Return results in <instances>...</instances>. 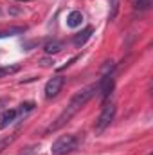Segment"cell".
<instances>
[{"mask_svg": "<svg viewBox=\"0 0 153 155\" xmlns=\"http://www.w3.org/2000/svg\"><path fill=\"white\" fill-rule=\"evenodd\" d=\"M99 88V83H96V85H88V87H85V88H81L79 92L74 94V97L70 99V103L67 105V108L60 114V116L56 117V121L47 128V132H56V130H60L61 126H65L72 117L76 116L77 112L94 97V94H96V90Z\"/></svg>", "mask_w": 153, "mask_h": 155, "instance_id": "cell-1", "label": "cell"}, {"mask_svg": "<svg viewBox=\"0 0 153 155\" xmlns=\"http://www.w3.org/2000/svg\"><path fill=\"white\" fill-rule=\"evenodd\" d=\"M76 146H77V141L74 135H61V137H58L52 143L50 153L52 155H67V153H70L72 150H76Z\"/></svg>", "mask_w": 153, "mask_h": 155, "instance_id": "cell-2", "label": "cell"}, {"mask_svg": "<svg viewBox=\"0 0 153 155\" xmlns=\"http://www.w3.org/2000/svg\"><path fill=\"white\" fill-rule=\"evenodd\" d=\"M114 117H115V105L110 103V105H106V107L103 108V112L97 117V121H96V130H97V132H103L105 128H108L110 123L114 121Z\"/></svg>", "mask_w": 153, "mask_h": 155, "instance_id": "cell-3", "label": "cell"}, {"mask_svg": "<svg viewBox=\"0 0 153 155\" xmlns=\"http://www.w3.org/2000/svg\"><path fill=\"white\" fill-rule=\"evenodd\" d=\"M63 83H65V78H63V76L50 78V79L47 81V85H45V97H47V99H50V97L58 96V92L61 90Z\"/></svg>", "mask_w": 153, "mask_h": 155, "instance_id": "cell-4", "label": "cell"}, {"mask_svg": "<svg viewBox=\"0 0 153 155\" xmlns=\"http://www.w3.org/2000/svg\"><path fill=\"white\" fill-rule=\"evenodd\" d=\"M99 92H101V96L103 97H106L112 90H114V78L110 76V74H105L103 79L99 81V88H97Z\"/></svg>", "mask_w": 153, "mask_h": 155, "instance_id": "cell-5", "label": "cell"}, {"mask_svg": "<svg viewBox=\"0 0 153 155\" xmlns=\"http://www.w3.org/2000/svg\"><path fill=\"white\" fill-rule=\"evenodd\" d=\"M92 33H94V31H92V27H85L81 33H77L76 36H74V40H72V41H74V45H76V47L85 45V43H86V40L92 36Z\"/></svg>", "mask_w": 153, "mask_h": 155, "instance_id": "cell-6", "label": "cell"}, {"mask_svg": "<svg viewBox=\"0 0 153 155\" xmlns=\"http://www.w3.org/2000/svg\"><path fill=\"white\" fill-rule=\"evenodd\" d=\"M81 24H83V15H81V11H70L69 16H67V25L72 27V29H76Z\"/></svg>", "mask_w": 153, "mask_h": 155, "instance_id": "cell-7", "label": "cell"}, {"mask_svg": "<svg viewBox=\"0 0 153 155\" xmlns=\"http://www.w3.org/2000/svg\"><path fill=\"white\" fill-rule=\"evenodd\" d=\"M16 116H18L16 110H5V112L0 116V130H4L5 126H9V124L16 119Z\"/></svg>", "mask_w": 153, "mask_h": 155, "instance_id": "cell-8", "label": "cell"}, {"mask_svg": "<svg viewBox=\"0 0 153 155\" xmlns=\"http://www.w3.org/2000/svg\"><path fill=\"white\" fill-rule=\"evenodd\" d=\"M43 49H45L47 54H56V52H60V51L63 49V45H61V41H58V40H50V41L45 43Z\"/></svg>", "mask_w": 153, "mask_h": 155, "instance_id": "cell-9", "label": "cell"}, {"mask_svg": "<svg viewBox=\"0 0 153 155\" xmlns=\"http://www.w3.org/2000/svg\"><path fill=\"white\" fill-rule=\"evenodd\" d=\"M22 33H25V27H9V29L0 31V38H9V36H16Z\"/></svg>", "mask_w": 153, "mask_h": 155, "instance_id": "cell-10", "label": "cell"}, {"mask_svg": "<svg viewBox=\"0 0 153 155\" xmlns=\"http://www.w3.org/2000/svg\"><path fill=\"white\" fill-rule=\"evenodd\" d=\"M18 71H20V65H5V67H0V78L11 76V74H15Z\"/></svg>", "mask_w": 153, "mask_h": 155, "instance_id": "cell-11", "label": "cell"}, {"mask_svg": "<svg viewBox=\"0 0 153 155\" xmlns=\"http://www.w3.org/2000/svg\"><path fill=\"white\" fill-rule=\"evenodd\" d=\"M31 110H34V103H33V101H25V103L20 105V108H18L16 112H18V116H24V114H27V112H31Z\"/></svg>", "mask_w": 153, "mask_h": 155, "instance_id": "cell-12", "label": "cell"}, {"mask_svg": "<svg viewBox=\"0 0 153 155\" xmlns=\"http://www.w3.org/2000/svg\"><path fill=\"white\" fill-rule=\"evenodd\" d=\"M130 2L135 9H148L151 4V0H130Z\"/></svg>", "mask_w": 153, "mask_h": 155, "instance_id": "cell-13", "label": "cell"}, {"mask_svg": "<svg viewBox=\"0 0 153 155\" xmlns=\"http://www.w3.org/2000/svg\"><path fill=\"white\" fill-rule=\"evenodd\" d=\"M119 11V0H110V20H114Z\"/></svg>", "mask_w": 153, "mask_h": 155, "instance_id": "cell-14", "label": "cell"}, {"mask_svg": "<svg viewBox=\"0 0 153 155\" xmlns=\"http://www.w3.org/2000/svg\"><path fill=\"white\" fill-rule=\"evenodd\" d=\"M36 150H38V146H31V148H27L25 153H22V155H34L36 153Z\"/></svg>", "mask_w": 153, "mask_h": 155, "instance_id": "cell-15", "label": "cell"}, {"mask_svg": "<svg viewBox=\"0 0 153 155\" xmlns=\"http://www.w3.org/2000/svg\"><path fill=\"white\" fill-rule=\"evenodd\" d=\"M9 143H11V139H2V141H0V152H2V150H4Z\"/></svg>", "mask_w": 153, "mask_h": 155, "instance_id": "cell-16", "label": "cell"}, {"mask_svg": "<svg viewBox=\"0 0 153 155\" xmlns=\"http://www.w3.org/2000/svg\"><path fill=\"white\" fill-rule=\"evenodd\" d=\"M40 63H41V65H43V67H49V65H52V63H54V61H49V60H41V61H40Z\"/></svg>", "mask_w": 153, "mask_h": 155, "instance_id": "cell-17", "label": "cell"}, {"mask_svg": "<svg viewBox=\"0 0 153 155\" xmlns=\"http://www.w3.org/2000/svg\"><path fill=\"white\" fill-rule=\"evenodd\" d=\"M7 103V99H0V108H2V105H5Z\"/></svg>", "mask_w": 153, "mask_h": 155, "instance_id": "cell-18", "label": "cell"}, {"mask_svg": "<svg viewBox=\"0 0 153 155\" xmlns=\"http://www.w3.org/2000/svg\"><path fill=\"white\" fill-rule=\"evenodd\" d=\"M24 2H25V0H24Z\"/></svg>", "mask_w": 153, "mask_h": 155, "instance_id": "cell-19", "label": "cell"}]
</instances>
